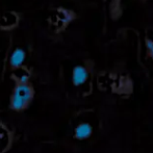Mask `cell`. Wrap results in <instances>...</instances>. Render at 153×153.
<instances>
[{
  "mask_svg": "<svg viewBox=\"0 0 153 153\" xmlns=\"http://www.w3.org/2000/svg\"><path fill=\"white\" fill-rule=\"evenodd\" d=\"M33 97V89L28 82L17 83L10 97V107L14 111H20L26 108Z\"/></svg>",
  "mask_w": 153,
  "mask_h": 153,
  "instance_id": "6da1fadb",
  "label": "cell"
},
{
  "mask_svg": "<svg viewBox=\"0 0 153 153\" xmlns=\"http://www.w3.org/2000/svg\"><path fill=\"white\" fill-rule=\"evenodd\" d=\"M26 57V53L22 48H16L12 52L10 56V65L12 68L18 69L21 68V66L23 65V62L25 61Z\"/></svg>",
  "mask_w": 153,
  "mask_h": 153,
  "instance_id": "3957f363",
  "label": "cell"
},
{
  "mask_svg": "<svg viewBox=\"0 0 153 153\" xmlns=\"http://www.w3.org/2000/svg\"><path fill=\"white\" fill-rule=\"evenodd\" d=\"M15 78L17 79V83H26L28 80V72L26 70L22 68H18L15 69V74H14Z\"/></svg>",
  "mask_w": 153,
  "mask_h": 153,
  "instance_id": "5b68a950",
  "label": "cell"
},
{
  "mask_svg": "<svg viewBox=\"0 0 153 153\" xmlns=\"http://www.w3.org/2000/svg\"><path fill=\"white\" fill-rule=\"evenodd\" d=\"M146 46H147L148 54H149V56L153 59V42H151V41H147Z\"/></svg>",
  "mask_w": 153,
  "mask_h": 153,
  "instance_id": "8992f818",
  "label": "cell"
},
{
  "mask_svg": "<svg viewBox=\"0 0 153 153\" xmlns=\"http://www.w3.org/2000/svg\"><path fill=\"white\" fill-rule=\"evenodd\" d=\"M2 137V135H1V133H0V137Z\"/></svg>",
  "mask_w": 153,
  "mask_h": 153,
  "instance_id": "52a82bcc",
  "label": "cell"
},
{
  "mask_svg": "<svg viewBox=\"0 0 153 153\" xmlns=\"http://www.w3.org/2000/svg\"><path fill=\"white\" fill-rule=\"evenodd\" d=\"M89 78V72L83 66H76L74 67L72 71V82L74 85L79 87L83 85Z\"/></svg>",
  "mask_w": 153,
  "mask_h": 153,
  "instance_id": "7a4b0ae2",
  "label": "cell"
},
{
  "mask_svg": "<svg viewBox=\"0 0 153 153\" xmlns=\"http://www.w3.org/2000/svg\"><path fill=\"white\" fill-rule=\"evenodd\" d=\"M93 133V128L91 124L89 123H80L79 125H77L74 131V135L77 140H87L89 139Z\"/></svg>",
  "mask_w": 153,
  "mask_h": 153,
  "instance_id": "277c9868",
  "label": "cell"
}]
</instances>
